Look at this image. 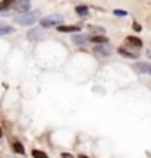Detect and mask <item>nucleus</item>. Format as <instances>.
<instances>
[{
	"instance_id": "obj_16",
	"label": "nucleus",
	"mask_w": 151,
	"mask_h": 158,
	"mask_svg": "<svg viewBox=\"0 0 151 158\" xmlns=\"http://www.w3.org/2000/svg\"><path fill=\"white\" fill-rule=\"evenodd\" d=\"M86 40H90V39H86L83 35H74V42H76V44H84Z\"/></svg>"
},
{
	"instance_id": "obj_3",
	"label": "nucleus",
	"mask_w": 151,
	"mask_h": 158,
	"mask_svg": "<svg viewBox=\"0 0 151 158\" xmlns=\"http://www.w3.org/2000/svg\"><path fill=\"white\" fill-rule=\"evenodd\" d=\"M58 32H65V34H72V32H81V27H74V25H58Z\"/></svg>"
},
{
	"instance_id": "obj_18",
	"label": "nucleus",
	"mask_w": 151,
	"mask_h": 158,
	"mask_svg": "<svg viewBox=\"0 0 151 158\" xmlns=\"http://www.w3.org/2000/svg\"><path fill=\"white\" fill-rule=\"evenodd\" d=\"M62 158H74L70 153H62Z\"/></svg>"
},
{
	"instance_id": "obj_5",
	"label": "nucleus",
	"mask_w": 151,
	"mask_h": 158,
	"mask_svg": "<svg viewBox=\"0 0 151 158\" xmlns=\"http://www.w3.org/2000/svg\"><path fill=\"white\" fill-rule=\"evenodd\" d=\"M16 9L19 11V14H23V12H27L28 9H30V0H19L18 2Z\"/></svg>"
},
{
	"instance_id": "obj_19",
	"label": "nucleus",
	"mask_w": 151,
	"mask_h": 158,
	"mask_svg": "<svg viewBox=\"0 0 151 158\" xmlns=\"http://www.w3.org/2000/svg\"><path fill=\"white\" fill-rule=\"evenodd\" d=\"M78 158H88V156H86V155H79Z\"/></svg>"
},
{
	"instance_id": "obj_15",
	"label": "nucleus",
	"mask_w": 151,
	"mask_h": 158,
	"mask_svg": "<svg viewBox=\"0 0 151 158\" xmlns=\"http://www.w3.org/2000/svg\"><path fill=\"white\" fill-rule=\"evenodd\" d=\"M97 55H109L111 53V48L109 46H106V48H97Z\"/></svg>"
},
{
	"instance_id": "obj_10",
	"label": "nucleus",
	"mask_w": 151,
	"mask_h": 158,
	"mask_svg": "<svg viewBox=\"0 0 151 158\" xmlns=\"http://www.w3.org/2000/svg\"><path fill=\"white\" fill-rule=\"evenodd\" d=\"M14 2H16V0H2V2H0V11L12 7V4H14Z\"/></svg>"
},
{
	"instance_id": "obj_2",
	"label": "nucleus",
	"mask_w": 151,
	"mask_h": 158,
	"mask_svg": "<svg viewBox=\"0 0 151 158\" xmlns=\"http://www.w3.org/2000/svg\"><path fill=\"white\" fill-rule=\"evenodd\" d=\"M62 23V16H48L40 19L42 27H53V25H60Z\"/></svg>"
},
{
	"instance_id": "obj_9",
	"label": "nucleus",
	"mask_w": 151,
	"mask_h": 158,
	"mask_svg": "<svg viewBox=\"0 0 151 158\" xmlns=\"http://www.w3.org/2000/svg\"><path fill=\"white\" fill-rule=\"evenodd\" d=\"M90 42H95V44H107V37L106 35H93V37H90Z\"/></svg>"
},
{
	"instance_id": "obj_13",
	"label": "nucleus",
	"mask_w": 151,
	"mask_h": 158,
	"mask_svg": "<svg viewBox=\"0 0 151 158\" xmlns=\"http://www.w3.org/2000/svg\"><path fill=\"white\" fill-rule=\"evenodd\" d=\"M76 12L81 14V16H88V7L86 6H78L76 7Z\"/></svg>"
},
{
	"instance_id": "obj_11",
	"label": "nucleus",
	"mask_w": 151,
	"mask_h": 158,
	"mask_svg": "<svg viewBox=\"0 0 151 158\" xmlns=\"http://www.w3.org/2000/svg\"><path fill=\"white\" fill-rule=\"evenodd\" d=\"M32 156L34 158H49L44 151H40V149H32Z\"/></svg>"
},
{
	"instance_id": "obj_8",
	"label": "nucleus",
	"mask_w": 151,
	"mask_h": 158,
	"mask_svg": "<svg viewBox=\"0 0 151 158\" xmlns=\"http://www.w3.org/2000/svg\"><path fill=\"white\" fill-rule=\"evenodd\" d=\"M44 35V32H42V28H34L28 32V39H40Z\"/></svg>"
},
{
	"instance_id": "obj_20",
	"label": "nucleus",
	"mask_w": 151,
	"mask_h": 158,
	"mask_svg": "<svg viewBox=\"0 0 151 158\" xmlns=\"http://www.w3.org/2000/svg\"><path fill=\"white\" fill-rule=\"evenodd\" d=\"M148 74H151V63H149V70H148Z\"/></svg>"
},
{
	"instance_id": "obj_12",
	"label": "nucleus",
	"mask_w": 151,
	"mask_h": 158,
	"mask_svg": "<svg viewBox=\"0 0 151 158\" xmlns=\"http://www.w3.org/2000/svg\"><path fill=\"white\" fill-rule=\"evenodd\" d=\"M118 53H121L123 56H128V58H137V53H132V51H127V49H118Z\"/></svg>"
},
{
	"instance_id": "obj_14",
	"label": "nucleus",
	"mask_w": 151,
	"mask_h": 158,
	"mask_svg": "<svg viewBox=\"0 0 151 158\" xmlns=\"http://www.w3.org/2000/svg\"><path fill=\"white\" fill-rule=\"evenodd\" d=\"M12 149L16 153H19V155L25 153V148H23V144H19V142H12Z\"/></svg>"
},
{
	"instance_id": "obj_4",
	"label": "nucleus",
	"mask_w": 151,
	"mask_h": 158,
	"mask_svg": "<svg viewBox=\"0 0 151 158\" xmlns=\"http://www.w3.org/2000/svg\"><path fill=\"white\" fill-rule=\"evenodd\" d=\"M127 44H128V46H134V48H142V40H141L139 37L128 35V37H127Z\"/></svg>"
},
{
	"instance_id": "obj_17",
	"label": "nucleus",
	"mask_w": 151,
	"mask_h": 158,
	"mask_svg": "<svg viewBox=\"0 0 151 158\" xmlns=\"http://www.w3.org/2000/svg\"><path fill=\"white\" fill-rule=\"evenodd\" d=\"M114 14H116V16H127V12L125 11H118V9L114 11Z\"/></svg>"
},
{
	"instance_id": "obj_21",
	"label": "nucleus",
	"mask_w": 151,
	"mask_h": 158,
	"mask_svg": "<svg viewBox=\"0 0 151 158\" xmlns=\"http://www.w3.org/2000/svg\"><path fill=\"white\" fill-rule=\"evenodd\" d=\"M0 137H2V128H0Z\"/></svg>"
},
{
	"instance_id": "obj_7",
	"label": "nucleus",
	"mask_w": 151,
	"mask_h": 158,
	"mask_svg": "<svg viewBox=\"0 0 151 158\" xmlns=\"http://www.w3.org/2000/svg\"><path fill=\"white\" fill-rule=\"evenodd\" d=\"M134 70L139 74H146L149 70V63H135L134 65Z\"/></svg>"
},
{
	"instance_id": "obj_1",
	"label": "nucleus",
	"mask_w": 151,
	"mask_h": 158,
	"mask_svg": "<svg viewBox=\"0 0 151 158\" xmlns=\"http://www.w3.org/2000/svg\"><path fill=\"white\" fill-rule=\"evenodd\" d=\"M14 21H16L18 25H34V23L37 21V16L32 14V12H23V14H18V16L14 18Z\"/></svg>"
},
{
	"instance_id": "obj_6",
	"label": "nucleus",
	"mask_w": 151,
	"mask_h": 158,
	"mask_svg": "<svg viewBox=\"0 0 151 158\" xmlns=\"http://www.w3.org/2000/svg\"><path fill=\"white\" fill-rule=\"evenodd\" d=\"M12 32H14V28H12L11 25L0 21V35H9V34H12Z\"/></svg>"
}]
</instances>
